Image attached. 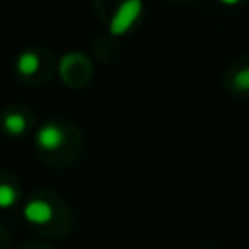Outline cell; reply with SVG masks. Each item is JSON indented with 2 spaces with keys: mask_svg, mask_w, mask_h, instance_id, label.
I'll list each match as a JSON object with an SVG mask.
<instances>
[{
  "mask_svg": "<svg viewBox=\"0 0 249 249\" xmlns=\"http://www.w3.org/2000/svg\"><path fill=\"white\" fill-rule=\"evenodd\" d=\"M140 8H142L140 0H124L121 4V8L117 10V14L113 16V19H111V31L113 33H123L136 19V16L140 14Z\"/></svg>",
  "mask_w": 249,
  "mask_h": 249,
  "instance_id": "cell-1",
  "label": "cell"
},
{
  "mask_svg": "<svg viewBox=\"0 0 249 249\" xmlns=\"http://www.w3.org/2000/svg\"><path fill=\"white\" fill-rule=\"evenodd\" d=\"M23 216L31 224H47L53 218V208L45 200H29L23 208Z\"/></svg>",
  "mask_w": 249,
  "mask_h": 249,
  "instance_id": "cell-2",
  "label": "cell"
},
{
  "mask_svg": "<svg viewBox=\"0 0 249 249\" xmlns=\"http://www.w3.org/2000/svg\"><path fill=\"white\" fill-rule=\"evenodd\" d=\"M37 140H39V144H41L43 148H47V150H54V148H58V146L62 144V132H60L58 126H54V124H47V126H43V128L39 130Z\"/></svg>",
  "mask_w": 249,
  "mask_h": 249,
  "instance_id": "cell-3",
  "label": "cell"
},
{
  "mask_svg": "<svg viewBox=\"0 0 249 249\" xmlns=\"http://www.w3.org/2000/svg\"><path fill=\"white\" fill-rule=\"evenodd\" d=\"M18 66H19V70L23 74H33L37 70V66H39V60H37V56L33 53H25V54L19 56Z\"/></svg>",
  "mask_w": 249,
  "mask_h": 249,
  "instance_id": "cell-4",
  "label": "cell"
},
{
  "mask_svg": "<svg viewBox=\"0 0 249 249\" xmlns=\"http://www.w3.org/2000/svg\"><path fill=\"white\" fill-rule=\"evenodd\" d=\"M16 198H18V193H16L14 187H10V185H0V208L12 206V204L16 202Z\"/></svg>",
  "mask_w": 249,
  "mask_h": 249,
  "instance_id": "cell-5",
  "label": "cell"
},
{
  "mask_svg": "<svg viewBox=\"0 0 249 249\" xmlns=\"http://www.w3.org/2000/svg\"><path fill=\"white\" fill-rule=\"evenodd\" d=\"M4 124H6V128H8L10 132L18 134V132H21V130L25 128V119H23L21 115H8L6 121H4Z\"/></svg>",
  "mask_w": 249,
  "mask_h": 249,
  "instance_id": "cell-6",
  "label": "cell"
},
{
  "mask_svg": "<svg viewBox=\"0 0 249 249\" xmlns=\"http://www.w3.org/2000/svg\"><path fill=\"white\" fill-rule=\"evenodd\" d=\"M235 84H237V88H249V68L247 70H241L237 76H235Z\"/></svg>",
  "mask_w": 249,
  "mask_h": 249,
  "instance_id": "cell-7",
  "label": "cell"
},
{
  "mask_svg": "<svg viewBox=\"0 0 249 249\" xmlns=\"http://www.w3.org/2000/svg\"><path fill=\"white\" fill-rule=\"evenodd\" d=\"M224 2H228V4H233V2H237V0H224Z\"/></svg>",
  "mask_w": 249,
  "mask_h": 249,
  "instance_id": "cell-8",
  "label": "cell"
}]
</instances>
